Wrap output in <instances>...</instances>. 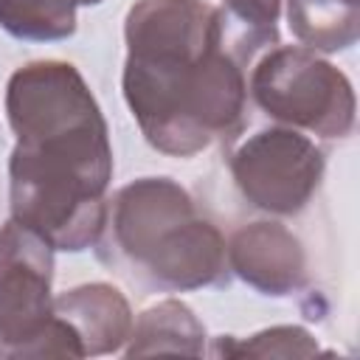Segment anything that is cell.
I'll return each instance as SVG.
<instances>
[{
	"mask_svg": "<svg viewBox=\"0 0 360 360\" xmlns=\"http://www.w3.org/2000/svg\"><path fill=\"white\" fill-rule=\"evenodd\" d=\"M8 211L53 250L96 245L112 180V143L96 96L76 65L39 59L17 68L6 84Z\"/></svg>",
	"mask_w": 360,
	"mask_h": 360,
	"instance_id": "1",
	"label": "cell"
},
{
	"mask_svg": "<svg viewBox=\"0 0 360 360\" xmlns=\"http://www.w3.org/2000/svg\"><path fill=\"white\" fill-rule=\"evenodd\" d=\"M124 39V101L152 149L191 158L219 138L233 141L248 104V65L225 39L219 6L138 0Z\"/></svg>",
	"mask_w": 360,
	"mask_h": 360,
	"instance_id": "2",
	"label": "cell"
},
{
	"mask_svg": "<svg viewBox=\"0 0 360 360\" xmlns=\"http://www.w3.org/2000/svg\"><path fill=\"white\" fill-rule=\"evenodd\" d=\"M98 259L149 292H188L228 276L225 236L172 177H138L107 200Z\"/></svg>",
	"mask_w": 360,
	"mask_h": 360,
	"instance_id": "3",
	"label": "cell"
},
{
	"mask_svg": "<svg viewBox=\"0 0 360 360\" xmlns=\"http://www.w3.org/2000/svg\"><path fill=\"white\" fill-rule=\"evenodd\" d=\"M248 96L273 121L318 138H346L354 129V87L349 76L304 45H273L256 56Z\"/></svg>",
	"mask_w": 360,
	"mask_h": 360,
	"instance_id": "4",
	"label": "cell"
},
{
	"mask_svg": "<svg viewBox=\"0 0 360 360\" xmlns=\"http://www.w3.org/2000/svg\"><path fill=\"white\" fill-rule=\"evenodd\" d=\"M228 169L250 208L270 217H295L315 197L326 158L312 135L270 124L233 143Z\"/></svg>",
	"mask_w": 360,
	"mask_h": 360,
	"instance_id": "5",
	"label": "cell"
},
{
	"mask_svg": "<svg viewBox=\"0 0 360 360\" xmlns=\"http://www.w3.org/2000/svg\"><path fill=\"white\" fill-rule=\"evenodd\" d=\"M53 248L8 219L0 228V354L31 357L53 318Z\"/></svg>",
	"mask_w": 360,
	"mask_h": 360,
	"instance_id": "6",
	"label": "cell"
},
{
	"mask_svg": "<svg viewBox=\"0 0 360 360\" xmlns=\"http://www.w3.org/2000/svg\"><path fill=\"white\" fill-rule=\"evenodd\" d=\"M228 270L262 295L284 298L307 284V250L281 222L262 219L242 225L225 242Z\"/></svg>",
	"mask_w": 360,
	"mask_h": 360,
	"instance_id": "7",
	"label": "cell"
},
{
	"mask_svg": "<svg viewBox=\"0 0 360 360\" xmlns=\"http://www.w3.org/2000/svg\"><path fill=\"white\" fill-rule=\"evenodd\" d=\"M53 315L70 326L84 357L121 352L135 321L124 292L104 281H90L59 292L53 298Z\"/></svg>",
	"mask_w": 360,
	"mask_h": 360,
	"instance_id": "8",
	"label": "cell"
},
{
	"mask_svg": "<svg viewBox=\"0 0 360 360\" xmlns=\"http://www.w3.org/2000/svg\"><path fill=\"white\" fill-rule=\"evenodd\" d=\"M127 357L143 354H191L205 352V326L194 309L177 298H163L155 307L143 309L129 329V338L121 349Z\"/></svg>",
	"mask_w": 360,
	"mask_h": 360,
	"instance_id": "9",
	"label": "cell"
},
{
	"mask_svg": "<svg viewBox=\"0 0 360 360\" xmlns=\"http://www.w3.org/2000/svg\"><path fill=\"white\" fill-rule=\"evenodd\" d=\"M287 22L298 45L315 53L346 51L360 34V0H287Z\"/></svg>",
	"mask_w": 360,
	"mask_h": 360,
	"instance_id": "10",
	"label": "cell"
},
{
	"mask_svg": "<svg viewBox=\"0 0 360 360\" xmlns=\"http://www.w3.org/2000/svg\"><path fill=\"white\" fill-rule=\"evenodd\" d=\"M284 0H225V39L242 65H253L259 53L278 45V14Z\"/></svg>",
	"mask_w": 360,
	"mask_h": 360,
	"instance_id": "11",
	"label": "cell"
},
{
	"mask_svg": "<svg viewBox=\"0 0 360 360\" xmlns=\"http://www.w3.org/2000/svg\"><path fill=\"white\" fill-rule=\"evenodd\" d=\"M0 28L25 42H59L76 34V3L0 0Z\"/></svg>",
	"mask_w": 360,
	"mask_h": 360,
	"instance_id": "12",
	"label": "cell"
},
{
	"mask_svg": "<svg viewBox=\"0 0 360 360\" xmlns=\"http://www.w3.org/2000/svg\"><path fill=\"white\" fill-rule=\"evenodd\" d=\"M211 354H217V357L219 354H225V357H239V354H250V357H309V354H318V343L304 326H270V329H262V332L250 335L248 340L219 338L214 343Z\"/></svg>",
	"mask_w": 360,
	"mask_h": 360,
	"instance_id": "13",
	"label": "cell"
},
{
	"mask_svg": "<svg viewBox=\"0 0 360 360\" xmlns=\"http://www.w3.org/2000/svg\"><path fill=\"white\" fill-rule=\"evenodd\" d=\"M76 6H98V3H104V0H73Z\"/></svg>",
	"mask_w": 360,
	"mask_h": 360,
	"instance_id": "14",
	"label": "cell"
}]
</instances>
